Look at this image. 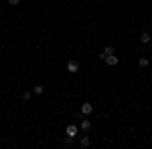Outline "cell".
Returning a JSON list of instances; mask_svg holds the SVG:
<instances>
[{
    "label": "cell",
    "instance_id": "1",
    "mask_svg": "<svg viewBox=\"0 0 152 149\" xmlns=\"http://www.w3.org/2000/svg\"><path fill=\"white\" fill-rule=\"evenodd\" d=\"M65 135L71 137V139H75V137H77V125H73V123L67 125V127H65Z\"/></svg>",
    "mask_w": 152,
    "mask_h": 149
},
{
    "label": "cell",
    "instance_id": "2",
    "mask_svg": "<svg viewBox=\"0 0 152 149\" xmlns=\"http://www.w3.org/2000/svg\"><path fill=\"white\" fill-rule=\"evenodd\" d=\"M67 71H69L71 75L79 73V63H77V60H67Z\"/></svg>",
    "mask_w": 152,
    "mask_h": 149
},
{
    "label": "cell",
    "instance_id": "3",
    "mask_svg": "<svg viewBox=\"0 0 152 149\" xmlns=\"http://www.w3.org/2000/svg\"><path fill=\"white\" fill-rule=\"evenodd\" d=\"M104 60H105V63H107V65H110V67H116L118 63H120V58H118L116 55H107V57H105Z\"/></svg>",
    "mask_w": 152,
    "mask_h": 149
},
{
    "label": "cell",
    "instance_id": "4",
    "mask_svg": "<svg viewBox=\"0 0 152 149\" xmlns=\"http://www.w3.org/2000/svg\"><path fill=\"white\" fill-rule=\"evenodd\" d=\"M107 55H114V46H112V45L104 46V50H102V55H99V58H102V60H104V58L107 57Z\"/></svg>",
    "mask_w": 152,
    "mask_h": 149
},
{
    "label": "cell",
    "instance_id": "5",
    "mask_svg": "<svg viewBox=\"0 0 152 149\" xmlns=\"http://www.w3.org/2000/svg\"><path fill=\"white\" fill-rule=\"evenodd\" d=\"M81 113L83 115H91V113H94V105H91V103H83L81 105Z\"/></svg>",
    "mask_w": 152,
    "mask_h": 149
},
{
    "label": "cell",
    "instance_id": "6",
    "mask_svg": "<svg viewBox=\"0 0 152 149\" xmlns=\"http://www.w3.org/2000/svg\"><path fill=\"white\" fill-rule=\"evenodd\" d=\"M150 40H152L150 32H142V35H140V42H142V45H148Z\"/></svg>",
    "mask_w": 152,
    "mask_h": 149
},
{
    "label": "cell",
    "instance_id": "7",
    "mask_svg": "<svg viewBox=\"0 0 152 149\" xmlns=\"http://www.w3.org/2000/svg\"><path fill=\"white\" fill-rule=\"evenodd\" d=\"M79 127H81L83 131H89V129H91V121H89V119H83L81 123H79Z\"/></svg>",
    "mask_w": 152,
    "mask_h": 149
},
{
    "label": "cell",
    "instance_id": "8",
    "mask_svg": "<svg viewBox=\"0 0 152 149\" xmlns=\"http://www.w3.org/2000/svg\"><path fill=\"white\" fill-rule=\"evenodd\" d=\"M89 143H91V139L87 137V135H83V137L79 139V145H81V147H89Z\"/></svg>",
    "mask_w": 152,
    "mask_h": 149
},
{
    "label": "cell",
    "instance_id": "9",
    "mask_svg": "<svg viewBox=\"0 0 152 149\" xmlns=\"http://www.w3.org/2000/svg\"><path fill=\"white\" fill-rule=\"evenodd\" d=\"M138 65H140L142 69H146V67H148V65H150V60H148V58H146V57H142L140 60H138Z\"/></svg>",
    "mask_w": 152,
    "mask_h": 149
},
{
    "label": "cell",
    "instance_id": "10",
    "mask_svg": "<svg viewBox=\"0 0 152 149\" xmlns=\"http://www.w3.org/2000/svg\"><path fill=\"white\" fill-rule=\"evenodd\" d=\"M43 91H45V87H43V85H37V87H33V93H35V95H41Z\"/></svg>",
    "mask_w": 152,
    "mask_h": 149
},
{
    "label": "cell",
    "instance_id": "11",
    "mask_svg": "<svg viewBox=\"0 0 152 149\" xmlns=\"http://www.w3.org/2000/svg\"><path fill=\"white\" fill-rule=\"evenodd\" d=\"M31 97H33V91H24L23 93V99H24V101H31Z\"/></svg>",
    "mask_w": 152,
    "mask_h": 149
},
{
    "label": "cell",
    "instance_id": "12",
    "mask_svg": "<svg viewBox=\"0 0 152 149\" xmlns=\"http://www.w3.org/2000/svg\"><path fill=\"white\" fill-rule=\"evenodd\" d=\"M8 2V6H18L20 4V0H6Z\"/></svg>",
    "mask_w": 152,
    "mask_h": 149
},
{
    "label": "cell",
    "instance_id": "13",
    "mask_svg": "<svg viewBox=\"0 0 152 149\" xmlns=\"http://www.w3.org/2000/svg\"><path fill=\"white\" fill-rule=\"evenodd\" d=\"M63 145H65V147H69V145H73V139H71V137H67L65 141H63Z\"/></svg>",
    "mask_w": 152,
    "mask_h": 149
}]
</instances>
